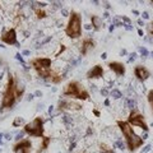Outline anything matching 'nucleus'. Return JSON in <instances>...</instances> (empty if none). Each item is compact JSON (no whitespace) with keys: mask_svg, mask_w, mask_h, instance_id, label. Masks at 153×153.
I'll list each match as a JSON object with an SVG mask.
<instances>
[{"mask_svg":"<svg viewBox=\"0 0 153 153\" xmlns=\"http://www.w3.org/2000/svg\"><path fill=\"white\" fill-rule=\"evenodd\" d=\"M116 125H117L119 129H120V131L124 135V138H125V144L128 147V149L130 151L131 153L135 152L138 148H140L143 144H144V139L134 131L133 126L128 121H125V120H117Z\"/></svg>","mask_w":153,"mask_h":153,"instance_id":"nucleus-1","label":"nucleus"},{"mask_svg":"<svg viewBox=\"0 0 153 153\" xmlns=\"http://www.w3.org/2000/svg\"><path fill=\"white\" fill-rule=\"evenodd\" d=\"M16 87H17V79L14 78V75L12 73H8V82L5 85V91H4V93H3L0 111L12 108L14 105H16V102L18 101L17 93H16Z\"/></svg>","mask_w":153,"mask_h":153,"instance_id":"nucleus-2","label":"nucleus"},{"mask_svg":"<svg viewBox=\"0 0 153 153\" xmlns=\"http://www.w3.org/2000/svg\"><path fill=\"white\" fill-rule=\"evenodd\" d=\"M63 97H69L71 100H80V101H87V100H89L91 94L79 80H70V82L64 87Z\"/></svg>","mask_w":153,"mask_h":153,"instance_id":"nucleus-3","label":"nucleus"},{"mask_svg":"<svg viewBox=\"0 0 153 153\" xmlns=\"http://www.w3.org/2000/svg\"><path fill=\"white\" fill-rule=\"evenodd\" d=\"M31 65L41 79L49 80L50 82L52 73H54V70L51 69L52 60L50 57H41V56L35 57V59L31 60Z\"/></svg>","mask_w":153,"mask_h":153,"instance_id":"nucleus-4","label":"nucleus"},{"mask_svg":"<svg viewBox=\"0 0 153 153\" xmlns=\"http://www.w3.org/2000/svg\"><path fill=\"white\" fill-rule=\"evenodd\" d=\"M82 31H83L82 16L78 12L71 10L69 16V21L65 26V35L69 38H71V40H76V38L82 36Z\"/></svg>","mask_w":153,"mask_h":153,"instance_id":"nucleus-5","label":"nucleus"},{"mask_svg":"<svg viewBox=\"0 0 153 153\" xmlns=\"http://www.w3.org/2000/svg\"><path fill=\"white\" fill-rule=\"evenodd\" d=\"M45 119L42 116H36L32 121L25 125V131L28 137L32 138H44L45 134Z\"/></svg>","mask_w":153,"mask_h":153,"instance_id":"nucleus-6","label":"nucleus"},{"mask_svg":"<svg viewBox=\"0 0 153 153\" xmlns=\"http://www.w3.org/2000/svg\"><path fill=\"white\" fill-rule=\"evenodd\" d=\"M126 121L130 124L131 126L140 128L142 130L146 131V133L149 131V126H148V124H147V121H146L144 115L140 114L139 110H138L137 107L129 112V116H128V120H126Z\"/></svg>","mask_w":153,"mask_h":153,"instance_id":"nucleus-7","label":"nucleus"},{"mask_svg":"<svg viewBox=\"0 0 153 153\" xmlns=\"http://www.w3.org/2000/svg\"><path fill=\"white\" fill-rule=\"evenodd\" d=\"M57 111L64 112V111H79L82 110V105L79 102L74 101V100H66V98H60L57 102Z\"/></svg>","mask_w":153,"mask_h":153,"instance_id":"nucleus-8","label":"nucleus"},{"mask_svg":"<svg viewBox=\"0 0 153 153\" xmlns=\"http://www.w3.org/2000/svg\"><path fill=\"white\" fill-rule=\"evenodd\" d=\"M1 42H4L5 45H9V46H17L19 47V42H18V36H17V31L14 28H9L8 31H5L0 37Z\"/></svg>","mask_w":153,"mask_h":153,"instance_id":"nucleus-9","label":"nucleus"},{"mask_svg":"<svg viewBox=\"0 0 153 153\" xmlns=\"http://www.w3.org/2000/svg\"><path fill=\"white\" fill-rule=\"evenodd\" d=\"M32 151V142L30 139H22L13 146L14 153H31Z\"/></svg>","mask_w":153,"mask_h":153,"instance_id":"nucleus-10","label":"nucleus"},{"mask_svg":"<svg viewBox=\"0 0 153 153\" xmlns=\"http://www.w3.org/2000/svg\"><path fill=\"white\" fill-rule=\"evenodd\" d=\"M79 46H80V49H79L80 55L85 56L96 47V42H94V40L92 37H85V38H83V40H82V42H80Z\"/></svg>","mask_w":153,"mask_h":153,"instance_id":"nucleus-11","label":"nucleus"},{"mask_svg":"<svg viewBox=\"0 0 153 153\" xmlns=\"http://www.w3.org/2000/svg\"><path fill=\"white\" fill-rule=\"evenodd\" d=\"M134 75L139 82H146L147 79L151 78V71L144 65H137L134 68Z\"/></svg>","mask_w":153,"mask_h":153,"instance_id":"nucleus-12","label":"nucleus"},{"mask_svg":"<svg viewBox=\"0 0 153 153\" xmlns=\"http://www.w3.org/2000/svg\"><path fill=\"white\" fill-rule=\"evenodd\" d=\"M103 74H105V70L102 68V65H94L92 66L85 74V78L87 79H100V78H103Z\"/></svg>","mask_w":153,"mask_h":153,"instance_id":"nucleus-13","label":"nucleus"},{"mask_svg":"<svg viewBox=\"0 0 153 153\" xmlns=\"http://www.w3.org/2000/svg\"><path fill=\"white\" fill-rule=\"evenodd\" d=\"M107 66H108L110 70L114 71L116 76H124L125 75L126 68L123 63H120V61H110V63L107 64Z\"/></svg>","mask_w":153,"mask_h":153,"instance_id":"nucleus-14","label":"nucleus"},{"mask_svg":"<svg viewBox=\"0 0 153 153\" xmlns=\"http://www.w3.org/2000/svg\"><path fill=\"white\" fill-rule=\"evenodd\" d=\"M91 23H92V28L94 31H101L103 27V21L100 16H96V14H92L91 16Z\"/></svg>","mask_w":153,"mask_h":153,"instance_id":"nucleus-15","label":"nucleus"},{"mask_svg":"<svg viewBox=\"0 0 153 153\" xmlns=\"http://www.w3.org/2000/svg\"><path fill=\"white\" fill-rule=\"evenodd\" d=\"M50 143H51V137H44V138H41V143H40V147H38L37 153L45 152L47 148H49Z\"/></svg>","mask_w":153,"mask_h":153,"instance_id":"nucleus-16","label":"nucleus"},{"mask_svg":"<svg viewBox=\"0 0 153 153\" xmlns=\"http://www.w3.org/2000/svg\"><path fill=\"white\" fill-rule=\"evenodd\" d=\"M25 91H26V87L25 85H21L18 83V80H17V87H16V93H17V98H18V101L19 100H22L23 97V94H25Z\"/></svg>","mask_w":153,"mask_h":153,"instance_id":"nucleus-17","label":"nucleus"},{"mask_svg":"<svg viewBox=\"0 0 153 153\" xmlns=\"http://www.w3.org/2000/svg\"><path fill=\"white\" fill-rule=\"evenodd\" d=\"M100 153H115V151L112 147H110L106 143H101L100 144Z\"/></svg>","mask_w":153,"mask_h":153,"instance_id":"nucleus-18","label":"nucleus"},{"mask_svg":"<svg viewBox=\"0 0 153 153\" xmlns=\"http://www.w3.org/2000/svg\"><path fill=\"white\" fill-rule=\"evenodd\" d=\"M35 14L38 19H45L47 18V13L44 8H35Z\"/></svg>","mask_w":153,"mask_h":153,"instance_id":"nucleus-19","label":"nucleus"},{"mask_svg":"<svg viewBox=\"0 0 153 153\" xmlns=\"http://www.w3.org/2000/svg\"><path fill=\"white\" fill-rule=\"evenodd\" d=\"M26 124H27V123L25 121V119L21 117V116H17L16 119H14V121H13L12 125H13L14 128H19V126H25Z\"/></svg>","mask_w":153,"mask_h":153,"instance_id":"nucleus-20","label":"nucleus"},{"mask_svg":"<svg viewBox=\"0 0 153 153\" xmlns=\"http://www.w3.org/2000/svg\"><path fill=\"white\" fill-rule=\"evenodd\" d=\"M147 101H148V105H149V107H151V112L153 114V88L148 91Z\"/></svg>","mask_w":153,"mask_h":153,"instance_id":"nucleus-21","label":"nucleus"},{"mask_svg":"<svg viewBox=\"0 0 153 153\" xmlns=\"http://www.w3.org/2000/svg\"><path fill=\"white\" fill-rule=\"evenodd\" d=\"M110 96H111L112 98H115V100H119V98L123 97V93L117 88H114V89L110 91Z\"/></svg>","mask_w":153,"mask_h":153,"instance_id":"nucleus-22","label":"nucleus"},{"mask_svg":"<svg viewBox=\"0 0 153 153\" xmlns=\"http://www.w3.org/2000/svg\"><path fill=\"white\" fill-rule=\"evenodd\" d=\"M125 105H126V107L130 110V111L135 108V101H134L133 98H128V100H125Z\"/></svg>","mask_w":153,"mask_h":153,"instance_id":"nucleus-23","label":"nucleus"},{"mask_svg":"<svg viewBox=\"0 0 153 153\" xmlns=\"http://www.w3.org/2000/svg\"><path fill=\"white\" fill-rule=\"evenodd\" d=\"M125 143H124L121 139H117L116 142H115V147H117L119 149H125Z\"/></svg>","mask_w":153,"mask_h":153,"instance_id":"nucleus-24","label":"nucleus"},{"mask_svg":"<svg viewBox=\"0 0 153 153\" xmlns=\"http://www.w3.org/2000/svg\"><path fill=\"white\" fill-rule=\"evenodd\" d=\"M147 31H148V33H149V36H152V37H153V22L148 23V26H147Z\"/></svg>","mask_w":153,"mask_h":153,"instance_id":"nucleus-25","label":"nucleus"},{"mask_svg":"<svg viewBox=\"0 0 153 153\" xmlns=\"http://www.w3.org/2000/svg\"><path fill=\"white\" fill-rule=\"evenodd\" d=\"M139 52L142 54V56H147L148 55V51H147L146 47H139Z\"/></svg>","mask_w":153,"mask_h":153,"instance_id":"nucleus-26","label":"nucleus"},{"mask_svg":"<svg viewBox=\"0 0 153 153\" xmlns=\"http://www.w3.org/2000/svg\"><path fill=\"white\" fill-rule=\"evenodd\" d=\"M123 21H124V22H126V25H128V26H130V25H131V21H130V19H129L128 17H125V16H123Z\"/></svg>","mask_w":153,"mask_h":153,"instance_id":"nucleus-27","label":"nucleus"},{"mask_svg":"<svg viewBox=\"0 0 153 153\" xmlns=\"http://www.w3.org/2000/svg\"><path fill=\"white\" fill-rule=\"evenodd\" d=\"M101 94H102V96H108V94H110V92H108V91H107L106 88H103V89H101Z\"/></svg>","mask_w":153,"mask_h":153,"instance_id":"nucleus-28","label":"nucleus"},{"mask_svg":"<svg viewBox=\"0 0 153 153\" xmlns=\"http://www.w3.org/2000/svg\"><path fill=\"white\" fill-rule=\"evenodd\" d=\"M16 57H17V59H18L19 61H21V63L25 64V60H23V57H22V55H21V54H17V55H16Z\"/></svg>","mask_w":153,"mask_h":153,"instance_id":"nucleus-29","label":"nucleus"},{"mask_svg":"<svg viewBox=\"0 0 153 153\" xmlns=\"http://www.w3.org/2000/svg\"><path fill=\"white\" fill-rule=\"evenodd\" d=\"M35 96H37V97H42V92H41V91H36Z\"/></svg>","mask_w":153,"mask_h":153,"instance_id":"nucleus-30","label":"nucleus"},{"mask_svg":"<svg viewBox=\"0 0 153 153\" xmlns=\"http://www.w3.org/2000/svg\"><path fill=\"white\" fill-rule=\"evenodd\" d=\"M93 114H94V115H96V116H97V117L100 116V115H101V114H100V111H98V110H93Z\"/></svg>","mask_w":153,"mask_h":153,"instance_id":"nucleus-31","label":"nucleus"},{"mask_svg":"<svg viewBox=\"0 0 153 153\" xmlns=\"http://www.w3.org/2000/svg\"><path fill=\"white\" fill-rule=\"evenodd\" d=\"M138 25H139L140 27H143V26H144V23H143L142 19H138Z\"/></svg>","mask_w":153,"mask_h":153,"instance_id":"nucleus-32","label":"nucleus"},{"mask_svg":"<svg viewBox=\"0 0 153 153\" xmlns=\"http://www.w3.org/2000/svg\"><path fill=\"white\" fill-rule=\"evenodd\" d=\"M142 17H143V18H144V19H147V18H148V13H147V12H144V13H142Z\"/></svg>","mask_w":153,"mask_h":153,"instance_id":"nucleus-33","label":"nucleus"},{"mask_svg":"<svg viewBox=\"0 0 153 153\" xmlns=\"http://www.w3.org/2000/svg\"><path fill=\"white\" fill-rule=\"evenodd\" d=\"M149 148H151V146H146L144 149H143V152H148V151H149Z\"/></svg>","mask_w":153,"mask_h":153,"instance_id":"nucleus-34","label":"nucleus"},{"mask_svg":"<svg viewBox=\"0 0 153 153\" xmlns=\"http://www.w3.org/2000/svg\"><path fill=\"white\" fill-rule=\"evenodd\" d=\"M101 57H102V59H106V57H107V54H106V52H103V54L101 55Z\"/></svg>","mask_w":153,"mask_h":153,"instance_id":"nucleus-35","label":"nucleus"},{"mask_svg":"<svg viewBox=\"0 0 153 153\" xmlns=\"http://www.w3.org/2000/svg\"><path fill=\"white\" fill-rule=\"evenodd\" d=\"M138 35L143 37V31H142V30H138Z\"/></svg>","mask_w":153,"mask_h":153,"instance_id":"nucleus-36","label":"nucleus"},{"mask_svg":"<svg viewBox=\"0 0 153 153\" xmlns=\"http://www.w3.org/2000/svg\"><path fill=\"white\" fill-rule=\"evenodd\" d=\"M52 111H54V107H52V106H50V108H49V114L51 115V112H52Z\"/></svg>","mask_w":153,"mask_h":153,"instance_id":"nucleus-37","label":"nucleus"},{"mask_svg":"<svg viewBox=\"0 0 153 153\" xmlns=\"http://www.w3.org/2000/svg\"><path fill=\"white\" fill-rule=\"evenodd\" d=\"M126 54V50H121V52H120V55H125Z\"/></svg>","mask_w":153,"mask_h":153,"instance_id":"nucleus-38","label":"nucleus"},{"mask_svg":"<svg viewBox=\"0 0 153 153\" xmlns=\"http://www.w3.org/2000/svg\"><path fill=\"white\" fill-rule=\"evenodd\" d=\"M105 105H106V106H110V101H108V100H106V101H105Z\"/></svg>","mask_w":153,"mask_h":153,"instance_id":"nucleus-39","label":"nucleus"},{"mask_svg":"<svg viewBox=\"0 0 153 153\" xmlns=\"http://www.w3.org/2000/svg\"><path fill=\"white\" fill-rule=\"evenodd\" d=\"M151 4H152V5H153V0H152V1H151Z\"/></svg>","mask_w":153,"mask_h":153,"instance_id":"nucleus-40","label":"nucleus"}]
</instances>
